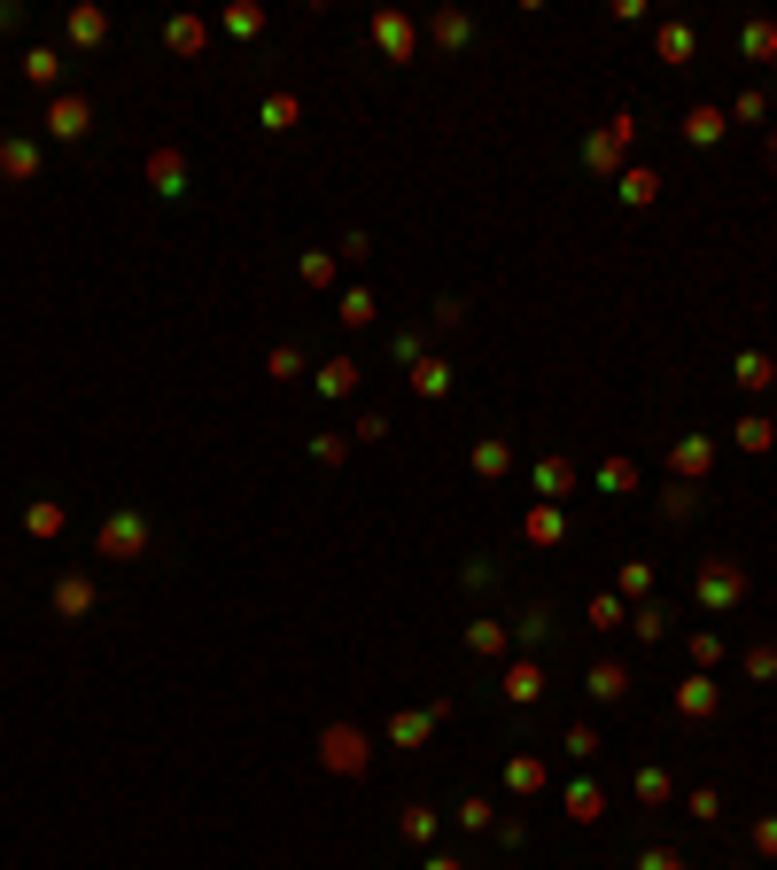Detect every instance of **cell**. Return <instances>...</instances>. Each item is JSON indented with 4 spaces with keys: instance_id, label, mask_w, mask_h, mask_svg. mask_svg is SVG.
Masks as SVG:
<instances>
[{
    "instance_id": "94428289",
    "label": "cell",
    "mask_w": 777,
    "mask_h": 870,
    "mask_svg": "<svg viewBox=\"0 0 777 870\" xmlns=\"http://www.w3.org/2000/svg\"><path fill=\"white\" fill-rule=\"evenodd\" d=\"M630 870H692V862H684V855H676V847H645V855H638V862H630Z\"/></svg>"
},
{
    "instance_id": "4dcf8cb0",
    "label": "cell",
    "mask_w": 777,
    "mask_h": 870,
    "mask_svg": "<svg viewBox=\"0 0 777 870\" xmlns=\"http://www.w3.org/2000/svg\"><path fill=\"white\" fill-rule=\"evenodd\" d=\"M413 389H421L428 404H444V396H452V365H444V358H421V365H413Z\"/></svg>"
},
{
    "instance_id": "91938a15",
    "label": "cell",
    "mask_w": 777,
    "mask_h": 870,
    "mask_svg": "<svg viewBox=\"0 0 777 870\" xmlns=\"http://www.w3.org/2000/svg\"><path fill=\"white\" fill-rule=\"evenodd\" d=\"M452 816H459V824H467V831H490V824H498V808H490V800H459V808H452Z\"/></svg>"
},
{
    "instance_id": "e575fe53",
    "label": "cell",
    "mask_w": 777,
    "mask_h": 870,
    "mask_svg": "<svg viewBox=\"0 0 777 870\" xmlns=\"http://www.w3.org/2000/svg\"><path fill=\"white\" fill-rule=\"evenodd\" d=\"M63 79V55L55 48H24V86H55Z\"/></svg>"
},
{
    "instance_id": "7c38bea8",
    "label": "cell",
    "mask_w": 777,
    "mask_h": 870,
    "mask_svg": "<svg viewBox=\"0 0 777 870\" xmlns=\"http://www.w3.org/2000/svg\"><path fill=\"white\" fill-rule=\"evenodd\" d=\"M63 40H71L79 55H102V48H110V9H94V0H79V9L63 17Z\"/></svg>"
},
{
    "instance_id": "74e56055",
    "label": "cell",
    "mask_w": 777,
    "mask_h": 870,
    "mask_svg": "<svg viewBox=\"0 0 777 870\" xmlns=\"http://www.w3.org/2000/svg\"><path fill=\"white\" fill-rule=\"evenodd\" d=\"M614 599H653V560H622V576H614Z\"/></svg>"
},
{
    "instance_id": "3957f363",
    "label": "cell",
    "mask_w": 777,
    "mask_h": 870,
    "mask_svg": "<svg viewBox=\"0 0 777 870\" xmlns=\"http://www.w3.org/2000/svg\"><path fill=\"white\" fill-rule=\"evenodd\" d=\"M692 599H700L707 614H731V607L746 599V568H738V560H700V576H692Z\"/></svg>"
},
{
    "instance_id": "f546056e",
    "label": "cell",
    "mask_w": 777,
    "mask_h": 870,
    "mask_svg": "<svg viewBox=\"0 0 777 870\" xmlns=\"http://www.w3.org/2000/svg\"><path fill=\"white\" fill-rule=\"evenodd\" d=\"M296 117H303L296 94H265V102H257V125H265V133H296Z\"/></svg>"
},
{
    "instance_id": "ffe728a7",
    "label": "cell",
    "mask_w": 777,
    "mask_h": 870,
    "mask_svg": "<svg viewBox=\"0 0 777 870\" xmlns=\"http://www.w3.org/2000/svg\"><path fill=\"white\" fill-rule=\"evenodd\" d=\"M731 381H738L746 396H762V389H777V358H769V350H738V358H731Z\"/></svg>"
},
{
    "instance_id": "be15d7a7",
    "label": "cell",
    "mask_w": 777,
    "mask_h": 870,
    "mask_svg": "<svg viewBox=\"0 0 777 870\" xmlns=\"http://www.w3.org/2000/svg\"><path fill=\"white\" fill-rule=\"evenodd\" d=\"M421 870H467L459 855H421Z\"/></svg>"
},
{
    "instance_id": "30bf717a",
    "label": "cell",
    "mask_w": 777,
    "mask_h": 870,
    "mask_svg": "<svg viewBox=\"0 0 777 870\" xmlns=\"http://www.w3.org/2000/svg\"><path fill=\"white\" fill-rule=\"evenodd\" d=\"M498 692H506V707H521V715H529V707L545 700V661H537V653H521V661H506V676H498Z\"/></svg>"
},
{
    "instance_id": "5b68a950",
    "label": "cell",
    "mask_w": 777,
    "mask_h": 870,
    "mask_svg": "<svg viewBox=\"0 0 777 870\" xmlns=\"http://www.w3.org/2000/svg\"><path fill=\"white\" fill-rule=\"evenodd\" d=\"M452 723V700H428V707H405V715H388V746L397 754H421L436 731Z\"/></svg>"
},
{
    "instance_id": "ac0fdd59",
    "label": "cell",
    "mask_w": 777,
    "mask_h": 870,
    "mask_svg": "<svg viewBox=\"0 0 777 870\" xmlns=\"http://www.w3.org/2000/svg\"><path fill=\"white\" fill-rule=\"evenodd\" d=\"M311 389H319V404L358 396V358H319V365H311Z\"/></svg>"
},
{
    "instance_id": "b9f144b4",
    "label": "cell",
    "mask_w": 777,
    "mask_h": 870,
    "mask_svg": "<svg viewBox=\"0 0 777 870\" xmlns=\"http://www.w3.org/2000/svg\"><path fill=\"white\" fill-rule=\"evenodd\" d=\"M669 793H676V777H669L661 762H645V769H638V800H645V808H661Z\"/></svg>"
},
{
    "instance_id": "ee69618b",
    "label": "cell",
    "mask_w": 777,
    "mask_h": 870,
    "mask_svg": "<svg viewBox=\"0 0 777 870\" xmlns=\"http://www.w3.org/2000/svg\"><path fill=\"white\" fill-rule=\"evenodd\" d=\"M342 327H373V288H342Z\"/></svg>"
},
{
    "instance_id": "9c48e42d",
    "label": "cell",
    "mask_w": 777,
    "mask_h": 870,
    "mask_svg": "<svg viewBox=\"0 0 777 870\" xmlns=\"http://www.w3.org/2000/svg\"><path fill=\"white\" fill-rule=\"evenodd\" d=\"M48 172V148L32 141V133H9V141H0V179H9V187H32Z\"/></svg>"
},
{
    "instance_id": "680465c9",
    "label": "cell",
    "mask_w": 777,
    "mask_h": 870,
    "mask_svg": "<svg viewBox=\"0 0 777 870\" xmlns=\"http://www.w3.org/2000/svg\"><path fill=\"white\" fill-rule=\"evenodd\" d=\"M560 746H568L576 762H591V754H599V731H591V723H568V738H560Z\"/></svg>"
},
{
    "instance_id": "f35d334b",
    "label": "cell",
    "mask_w": 777,
    "mask_h": 870,
    "mask_svg": "<svg viewBox=\"0 0 777 870\" xmlns=\"http://www.w3.org/2000/svg\"><path fill=\"white\" fill-rule=\"evenodd\" d=\"M436 824H444V816H436V808H428V800H413V808H405V816H397V831H405V839H413V847H428V839H436Z\"/></svg>"
},
{
    "instance_id": "e7e4bbea",
    "label": "cell",
    "mask_w": 777,
    "mask_h": 870,
    "mask_svg": "<svg viewBox=\"0 0 777 870\" xmlns=\"http://www.w3.org/2000/svg\"><path fill=\"white\" fill-rule=\"evenodd\" d=\"M24 24V9H9V0H0V32H17Z\"/></svg>"
},
{
    "instance_id": "7402d4cb",
    "label": "cell",
    "mask_w": 777,
    "mask_h": 870,
    "mask_svg": "<svg viewBox=\"0 0 777 870\" xmlns=\"http://www.w3.org/2000/svg\"><path fill=\"white\" fill-rule=\"evenodd\" d=\"M467 467H475V483H506L514 475V444H506V435H483Z\"/></svg>"
},
{
    "instance_id": "6da1fadb",
    "label": "cell",
    "mask_w": 777,
    "mask_h": 870,
    "mask_svg": "<svg viewBox=\"0 0 777 870\" xmlns=\"http://www.w3.org/2000/svg\"><path fill=\"white\" fill-rule=\"evenodd\" d=\"M148 545H156V521L141 506H110L102 529H94V560H141Z\"/></svg>"
},
{
    "instance_id": "03108f58",
    "label": "cell",
    "mask_w": 777,
    "mask_h": 870,
    "mask_svg": "<svg viewBox=\"0 0 777 870\" xmlns=\"http://www.w3.org/2000/svg\"><path fill=\"white\" fill-rule=\"evenodd\" d=\"M769 164H777V148H769Z\"/></svg>"
},
{
    "instance_id": "484cf974",
    "label": "cell",
    "mask_w": 777,
    "mask_h": 870,
    "mask_svg": "<svg viewBox=\"0 0 777 870\" xmlns=\"http://www.w3.org/2000/svg\"><path fill=\"white\" fill-rule=\"evenodd\" d=\"M63 529H71V514H63L55 498H32V506H24V537H40V545H55Z\"/></svg>"
},
{
    "instance_id": "db71d44e",
    "label": "cell",
    "mask_w": 777,
    "mask_h": 870,
    "mask_svg": "<svg viewBox=\"0 0 777 870\" xmlns=\"http://www.w3.org/2000/svg\"><path fill=\"white\" fill-rule=\"evenodd\" d=\"M490 839H498L506 855H521V847H529V824H521V816H498V824H490Z\"/></svg>"
},
{
    "instance_id": "52a82bcc",
    "label": "cell",
    "mask_w": 777,
    "mask_h": 870,
    "mask_svg": "<svg viewBox=\"0 0 777 870\" xmlns=\"http://www.w3.org/2000/svg\"><path fill=\"white\" fill-rule=\"evenodd\" d=\"M676 133H684V148H692V156H715V148L731 141V110H715V102H692Z\"/></svg>"
},
{
    "instance_id": "7a4b0ae2",
    "label": "cell",
    "mask_w": 777,
    "mask_h": 870,
    "mask_svg": "<svg viewBox=\"0 0 777 870\" xmlns=\"http://www.w3.org/2000/svg\"><path fill=\"white\" fill-rule=\"evenodd\" d=\"M638 141V117L622 110V117H607V133H591L583 148H576V164L583 172H599V179H622V148Z\"/></svg>"
},
{
    "instance_id": "c3c4849f",
    "label": "cell",
    "mask_w": 777,
    "mask_h": 870,
    "mask_svg": "<svg viewBox=\"0 0 777 870\" xmlns=\"http://www.w3.org/2000/svg\"><path fill=\"white\" fill-rule=\"evenodd\" d=\"M762 117H769V94H762V86H746V94L731 102V125H762Z\"/></svg>"
},
{
    "instance_id": "6f0895ef",
    "label": "cell",
    "mask_w": 777,
    "mask_h": 870,
    "mask_svg": "<svg viewBox=\"0 0 777 870\" xmlns=\"http://www.w3.org/2000/svg\"><path fill=\"white\" fill-rule=\"evenodd\" d=\"M459 319H467V303H459V296H436V311H428V327H436V334H452Z\"/></svg>"
},
{
    "instance_id": "d590c367",
    "label": "cell",
    "mask_w": 777,
    "mask_h": 870,
    "mask_svg": "<svg viewBox=\"0 0 777 870\" xmlns=\"http://www.w3.org/2000/svg\"><path fill=\"white\" fill-rule=\"evenodd\" d=\"M296 280L303 288H334V249H303L296 257Z\"/></svg>"
},
{
    "instance_id": "7dc6e473",
    "label": "cell",
    "mask_w": 777,
    "mask_h": 870,
    "mask_svg": "<svg viewBox=\"0 0 777 870\" xmlns=\"http://www.w3.org/2000/svg\"><path fill=\"white\" fill-rule=\"evenodd\" d=\"M388 358H397V365H421V358H428V334H421V327H405V334H388Z\"/></svg>"
},
{
    "instance_id": "836d02e7",
    "label": "cell",
    "mask_w": 777,
    "mask_h": 870,
    "mask_svg": "<svg viewBox=\"0 0 777 870\" xmlns=\"http://www.w3.org/2000/svg\"><path fill=\"white\" fill-rule=\"evenodd\" d=\"M700 55V32L692 24H661V63H692Z\"/></svg>"
},
{
    "instance_id": "ab89813d",
    "label": "cell",
    "mask_w": 777,
    "mask_h": 870,
    "mask_svg": "<svg viewBox=\"0 0 777 870\" xmlns=\"http://www.w3.org/2000/svg\"><path fill=\"white\" fill-rule=\"evenodd\" d=\"M303 373V342H272V358H265V381H296Z\"/></svg>"
},
{
    "instance_id": "9f6ffc18",
    "label": "cell",
    "mask_w": 777,
    "mask_h": 870,
    "mask_svg": "<svg viewBox=\"0 0 777 870\" xmlns=\"http://www.w3.org/2000/svg\"><path fill=\"white\" fill-rule=\"evenodd\" d=\"M311 459H319V467H342V459H350V435H311Z\"/></svg>"
},
{
    "instance_id": "f5cc1de1",
    "label": "cell",
    "mask_w": 777,
    "mask_h": 870,
    "mask_svg": "<svg viewBox=\"0 0 777 870\" xmlns=\"http://www.w3.org/2000/svg\"><path fill=\"white\" fill-rule=\"evenodd\" d=\"M723 661V630H692V669H715Z\"/></svg>"
},
{
    "instance_id": "8d00e7d4",
    "label": "cell",
    "mask_w": 777,
    "mask_h": 870,
    "mask_svg": "<svg viewBox=\"0 0 777 870\" xmlns=\"http://www.w3.org/2000/svg\"><path fill=\"white\" fill-rule=\"evenodd\" d=\"M607 498H622V490H638V459H599V475H591Z\"/></svg>"
},
{
    "instance_id": "681fc988",
    "label": "cell",
    "mask_w": 777,
    "mask_h": 870,
    "mask_svg": "<svg viewBox=\"0 0 777 870\" xmlns=\"http://www.w3.org/2000/svg\"><path fill=\"white\" fill-rule=\"evenodd\" d=\"M684 816L715 824V816H723V793H715V785H692V793H684Z\"/></svg>"
},
{
    "instance_id": "11a10c76",
    "label": "cell",
    "mask_w": 777,
    "mask_h": 870,
    "mask_svg": "<svg viewBox=\"0 0 777 870\" xmlns=\"http://www.w3.org/2000/svg\"><path fill=\"white\" fill-rule=\"evenodd\" d=\"M350 444H388V412H358V427H350Z\"/></svg>"
},
{
    "instance_id": "5bb4252c",
    "label": "cell",
    "mask_w": 777,
    "mask_h": 870,
    "mask_svg": "<svg viewBox=\"0 0 777 870\" xmlns=\"http://www.w3.org/2000/svg\"><path fill=\"white\" fill-rule=\"evenodd\" d=\"M529 490H537L545 506H568V498H576V459H560V452H545V459L529 467Z\"/></svg>"
},
{
    "instance_id": "2e32d148",
    "label": "cell",
    "mask_w": 777,
    "mask_h": 870,
    "mask_svg": "<svg viewBox=\"0 0 777 870\" xmlns=\"http://www.w3.org/2000/svg\"><path fill=\"white\" fill-rule=\"evenodd\" d=\"M669 475H676V483H707V475H715V435H676Z\"/></svg>"
},
{
    "instance_id": "bcb514c9",
    "label": "cell",
    "mask_w": 777,
    "mask_h": 870,
    "mask_svg": "<svg viewBox=\"0 0 777 870\" xmlns=\"http://www.w3.org/2000/svg\"><path fill=\"white\" fill-rule=\"evenodd\" d=\"M738 669H746L754 684H777V645H746V653H738Z\"/></svg>"
},
{
    "instance_id": "d6986e66",
    "label": "cell",
    "mask_w": 777,
    "mask_h": 870,
    "mask_svg": "<svg viewBox=\"0 0 777 870\" xmlns=\"http://www.w3.org/2000/svg\"><path fill=\"white\" fill-rule=\"evenodd\" d=\"M614 203H622V210H653V203H661V172H645V164H622V179H614Z\"/></svg>"
},
{
    "instance_id": "603a6c76",
    "label": "cell",
    "mask_w": 777,
    "mask_h": 870,
    "mask_svg": "<svg viewBox=\"0 0 777 870\" xmlns=\"http://www.w3.org/2000/svg\"><path fill=\"white\" fill-rule=\"evenodd\" d=\"M506 630H514V645H521V653H537V645H552L560 614H552V607H521V622H506Z\"/></svg>"
},
{
    "instance_id": "6125c7cd",
    "label": "cell",
    "mask_w": 777,
    "mask_h": 870,
    "mask_svg": "<svg viewBox=\"0 0 777 870\" xmlns=\"http://www.w3.org/2000/svg\"><path fill=\"white\" fill-rule=\"evenodd\" d=\"M746 839H754V855H777V816H762V824H754Z\"/></svg>"
},
{
    "instance_id": "1f68e13d",
    "label": "cell",
    "mask_w": 777,
    "mask_h": 870,
    "mask_svg": "<svg viewBox=\"0 0 777 870\" xmlns=\"http://www.w3.org/2000/svg\"><path fill=\"white\" fill-rule=\"evenodd\" d=\"M506 645H514V630H506V622H467V653H483V661H498Z\"/></svg>"
},
{
    "instance_id": "f6af8a7d",
    "label": "cell",
    "mask_w": 777,
    "mask_h": 870,
    "mask_svg": "<svg viewBox=\"0 0 777 870\" xmlns=\"http://www.w3.org/2000/svg\"><path fill=\"white\" fill-rule=\"evenodd\" d=\"M661 514H669V521H692V514H700V490H692V483H669V490H661Z\"/></svg>"
},
{
    "instance_id": "d4e9b609",
    "label": "cell",
    "mask_w": 777,
    "mask_h": 870,
    "mask_svg": "<svg viewBox=\"0 0 777 870\" xmlns=\"http://www.w3.org/2000/svg\"><path fill=\"white\" fill-rule=\"evenodd\" d=\"M164 48H172V55H187V63H195V55H203V48H210V24H203V17H172V24H164Z\"/></svg>"
},
{
    "instance_id": "f907efd6",
    "label": "cell",
    "mask_w": 777,
    "mask_h": 870,
    "mask_svg": "<svg viewBox=\"0 0 777 870\" xmlns=\"http://www.w3.org/2000/svg\"><path fill=\"white\" fill-rule=\"evenodd\" d=\"M459 583H467V591H490V583H498V560H490V552H475V560L459 568Z\"/></svg>"
},
{
    "instance_id": "816d5d0a",
    "label": "cell",
    "mask_w": 777,
    "mask_h": 870,
    "mask_svg": "<svg viewBox=\"0 0 777 870\" xmlns=\"http://www.w3.org/2000/svg\"><path fill=\"white\" fill-rule=\"evenodd\" d=\"M583 614H591V630H622V622H630V614H622V599H614V591H607V599H591V607H583Z\"/></svg>"
},
{
    "instance_id": "ba28073f",
    "label": "cell",
    "mask_w": 777,
    "mask_h": 870,
    "mask_svg": "<svg viewBox=\"0 0 777 870\" xmlns=\"http://www.w3.org/2000/svg\"><path fill=\"white\" fill-rule=\"evenodd\" d=\"M365 32H373V48H381L388 63H413V55H421V24H413V17H397V9H381Z\"/></svg>"
},
{
    "instance_id": "e0dca14e",
    "label": "cell",
    "mask_w": 777,
    "mask_h": 870,
    "mask_svg": "<svg viewBox=\"0 0 777 870\" xmlns=\"http://www.w3.org/2000/svg\"><path fill=\"white\" fill-rule=\"evenodd\" d=\"M428 40H436V48H452V55H467V48L483 40V24H475L467 9H436V17H428Z\"/></svg>"
},
{
    "instance_id": "60d3db41",
    "label": "cell",
    "mask_w": 777,
    "mask_h": 870,
    "mask_svg": "<svg viewBox=\"0 0 777 870\" xmlns=\"http://www.w3.org/2000/svg\"><path fill=\"white\" fill-rule=\"evenodd\" d=\"M630 630H638V645H661V638H669V607H653V599H645V607L630 614Z\"/></svg>"
},
{
    "instance_id": "d6a6232c",
    "label": "cell",
    "mask_w": 777,
    "mask_h": 870,
    "mask_svg": "<svg viewBox=\"0 0 777 870\" xmlns=\"http://www.w3.org/2000/svg\"><path fill=\"white\" fill-rule=\"evenodd\" d=\"M738 55L746 63H777V24H738Z\"/></svg>"
},
{
    "instance_id": "8fae6325",
    "label": "cell",
    "mask_w": 777,
    "mask_h": 870,
    "mask_svg": "<svg viewBox=\"0 0 777 870\" xmlns=\"http://www.w3.org/2000/svg\"><path fill=\"white\" fill-rule=\"evenodd\" d=\"M676 715H684V723H715V715H723V684H715L707 669H692V676L676 684Z\"/></svg>"
},
{
    "instance_id": "f1b7e54d",
    "label": "cell",
    "mask_w": 777,
    "mask_h": 870,
    "mask_svg": "<svg viewBox=\"0 0 777 870\" xmlns=\"http://www.w3.org/2000/svg\"><path fill=\"white\" fill-rule=\"evenodd\" d=\"M731 444H738V452H754V459H762V452H777V427H769V412H746V420L731 427Z\"/></svg>"
},
{
    "instance_id": "7bdbcfd3",
    "label": "cell",
    "mask_w": 777,
    "mask_h": 870,
    "mask_svg": "<svg viewBox=\"0 0 777 870\" xmlns=\"http://www.w3.org/2000/svg\"><path fill=\"white\" fill-rule=\"evenodd\" d=\"M226 40H265V9H249V0L226 9Z\"/></svg>"
},
{
    "instance_id": "4316f807",
    "label": "cell",
    "mask_w": 777,
    "mask_h": 870,
    "mask_svg": "<svg viewBox=\"0 0 777 870\" xmlns=\"http://www.w3.org/2000/svg\"><path fill=\"white\" fill-rule=\"evenodd\" d=\"M521 537H529V545H560V537H568V506H545V498H537L529 521H521Z\"/></svg>"
},
{
    "instance_id": "277c9868",
    "label": "cell",
    "mask_w": 777,
    "mask_h": 870,
    "mask_svg": "<svg viewBox=\"0 0 777 870\" xmlns=\"http://www.w3.org/2000/svg\"><path fill=\"white\" fill-rule=\"evenodd\" d=\"M319 762H327L334 777H365L373 746H365V731H358V723H327V731H319Z\"/></svg>"
},
{
    "instance_id": "cb8c5ba5",
    "label": "cell",
    "mask_w": 777,
    "mask_h": 870,
    "mask_svg": "<svg viewBox=\"0 0 777 870\" xmlns=\"http://www.w3.org/2000/svg\"><path fill=\"white\" fill-rule=\"evenodd\" d=\"M560 808H568L576 824H599V816H607V793H599V777H568V793H560Z\"/></svg>"
},
{
    "instance_id": "9a60e30c",
    "label": "cell",
    "mask_w": 777,
    "mask_h": 870,
    "mask_svg": "<svg viewBox=\"0 0 777 870\" xmlns=\"http://www.w3.org/2000/svg\"><path fill=\"white\" fill-rule=\"evenodd\" d=\"M48 607H55L63 622H86V614L102 607V591H94V576H55V583H48Z\"/></svg>"
},
{
    "instance_id": "8992f818",
    "label": "cell",
    "mask_w": 777,
    "mask_h": 870,
    "mask_svg": "<svg viewBox=\"0 0 777 870\" xmlns=\"http://www.w3.org/2000/svg\"><path fill=\"white\" fill-rule=\"evenodd\" d=\"M141 179L156 187V203H187V187H195V164H187V148H148Z\"/></svg>"
},
{
    "instance_id": "44dd1931",
    "label": "cell",
    "mask_w": 777,
    "mask_h": 870,
    "mask_svg": "<svg viewBox=\"0 0 777 870\" xmlns=\"http://www.w3.org/2000/svg\"><path fill=\"white\" fill-rule=\"evenodd\" d=\"M583 692H591L599 707H614V700H630V669H622V661H591V669H583Z\"/></svg>"
},
{
    "instance_id": "83f0119b",
    "label": "cell",
    "mask_w": 777,
    "mask_h": 870,
    "mask_svg": "<svg viewBox=\"0 0 777 870\" xmlns=\"http://www.w3.org/2000/svg\"><path fill=\"white\" fill-rule=\"evenodd\" d=\"M506 793H514V800H537V793H545V762H537V754H514V762H506Z\"/></svg>"
},
{
    "instance_id": "4fadbf2b",
    "label": "cell",
    "mask_w": 777,
    "mask_h": 870,
    "mask_svg": "<svg viewBox=\"0 0 777 870\" xmlns=\"http://www.w3.org/2000/svg\"><path fill=\"white\" fill-rule=\"evenodd\" d=\"M94 133V102L86 94H55L48 102V141H86Z\"/></svg>"
}]
</instances>
